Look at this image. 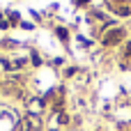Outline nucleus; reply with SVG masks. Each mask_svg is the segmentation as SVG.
I'll list each match as a JSON object with an SVG mask.
<instances>
[{
  "label": "nucleus",
  "instance_id": "1",
  "mask_svg": "<svg viewBox=\"0 0 131 131\" xmlns=\"http://www.w3.org/2000/svg\"><path fill=\"white\" fill-rule=\"evenodd\" d=\"M39 124H41V122H39V117H37V115H30V117H25V120H23L21 129H23V131H37V129H39Z\"/></svg>",
  "mask_w": 131,
  "mask_h": 131
},
{
  "label": "nucleus",
  "instance_id": "3",
  "mask_svg": "<svg viewBox=\"0 0 131 131\" xmlns=\"http://www.w3.org/2000/svg\"><path fill=\"white\" fill-rule=\"evenodd\" d=\"M41 108H44V104H41L39 99H32V104H30V111H32V113H39Z\"/></svg>",
  "mask_w": 131,
  "mask_h": 131
},
{
  "label": "nucleus",
  "instance_id": "4",
  "mask_svg": "<svg viewBox=\"0 0 131 131\" xmlns=\"http://www.w3.org/2000/svg\"><path fill=\"white\" fill-rule=\"evenodd\" d=\"M58 37H60V39H67L69 35H67V30H64V28H58Z\"/></svg>",
  "mask_w": 131,
  "mask_h": 131
},
{
  "label": "nucleus",
  "instance_id": "2",
  "mask_svg": "<svg viewBox=\"0 0 131 131\" xmlns=\"http://www.w3.org/2000/svg\"><path fill=\"white\" fill-rule=\"evenodd\" d=\"M122 37H124V30H122V28H117V30H111V32H108V37L104 39V44H113V41H120Z\"/></svg>",
  "mask_w": 131,
  "mask_h": 131
},
{
  "label": "nucleus",
  "instance_id": "5",
  "mask_svg": "<svg viewBox=\"0 0 131 131\" xmlns=\"http://www.w3.org/2000/svg\"><path fill=\"white\" fill-rule=\"evenodd\" d=\"M58 122H62V124H64V122H69V117H67L64 113H60V117H58Z\"/></svg>",
  "mask_w": 131,
  "mask_h": 131
},
{
  "label": "nucleus",
  "instance_id": "6",
  "mask_svg": "<svg viewBox=\"0 0 131 131\" xmlns=\"http://www.w3.org/2000/svg\"><path fill=\"white\" fill-rule=\"evenodd\" d=\"M76 2H78V5H85V2H88V0H76Z\"/></svg>",
  "mask_w": 131,
  "mask_h": 131
}]
</instances>
